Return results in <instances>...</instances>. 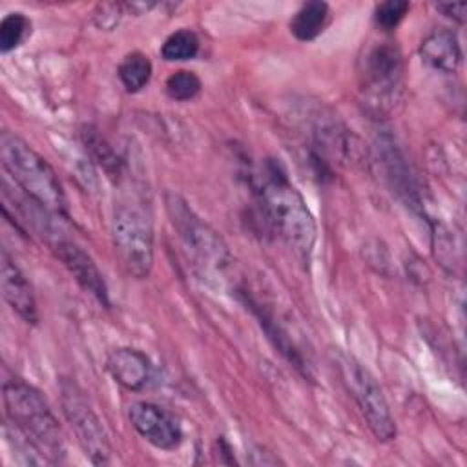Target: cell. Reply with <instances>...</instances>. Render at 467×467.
<instances>
[{
	"instance_id": "cell-1",
	"label": "cell",
	"mask_w": 467,
	"mask_h": 467,
	"mask_svg": "<svg viewBox=\"0 0 467 467\" xmlns=\"http://www.w3.org/2000/svg\"><path fill=\"white\" fill-rule=\"evenodd\" d=\"M263 213L277 235L292 248L301 263H308L316 244V221L303 195L290 182L285 168L266 159L254 181Z\"/></svg>"
},
{
	"instance_id": "cell-2",
	"label": "cell",
	"mask_w": 467,
	"mask_h": 467,
	"mask_svg": "<svg viewBox=\"0 0 467 467\" xmlns=\"http://www.w3.org/2000/svg\"><path fill=\"white\" fill-rule=\"evenodd\" d=\"M0 161L9 177L42 210L66 215L67 202L51 164L13 131L0 133Z\"/></svg>"
},
{
	"instance_id": "cell-3",
	"label": "cell",
	"mask_w": 467,
	"mask_h": 467,
	"mask_svg": "<svg viewBox=\"0 0 467 467\" xmlns=\"http://www.w3.org/2000/svg\"><path fill=\"white\" fill-rule=\"evenodd\" d=\"M2 392L9 423L35 443L47 462H60L62 431L42 392L22 379H5Z\"/></svg>"
},
{
	"instance_id": "cell-4",
	"label": "cell",
	"mask_w": 467,
	"mask_h": 467,
	"mask_svg": "<svg viewBox=\"0 0 467 467\" xmlns=\"http://www.w3.org/2000/svg\"><path fill=\"white\" fill-rule=\"evenodd\" d=\"M111 237L126 272L137 279L148 277L153 266V226L146 210L131 201L117 202Z\"/></svg>"
},
{
	"instance_id": "cell-5",
	"label": "cell",
	"mask_w": 467,
	"mask_h": 467,
	"mask_svg": "<svg viewBox=\"0 0 467 467\" xmlns=\"http://www.w3.org/2000/svg\"><path fill=\"white\" fill-rule=\"evenodd\" d=\"M164 204L171 226L199 265L206 270L221 272L230 263V252L223 237L181 195L168 192Z\"/></svg>"
},
{
	"instance_id": "cell-6",
	"label": "cell",
	"mask_w": 467,
	"mask_h": 467,
	"mask_svg": "<svg viewBox=\"0 0 467 467\" xmlns=\"http://www.w3.org/2000/svg\"><path fill=\"white\" fill-rule=\"evenodd\" d=\"M336 367L370 432L379 441H390L396 436V421L376 378L358 359L343 352L336 354Z\"/></svg>"
},
{
	"instance_id": "cell-7",
	"label": "cell",
	"mask_w": 467,
	"mask_h": 467,
	"mask_svg": "<svg viewBox=\"0 0 467 467\" xmlns=\"http://www.w3.org/2000/svg\"><path fill=\"white\" fill-rule=\"evenodd\" d=\"M361 91L368 104L376 109L390 108L400 91L403 80V58L394 42L372 44L361 58Z\"/></svg>"
},
{
	"instance_id": "cell-8",
	"label": "cell",
	"mask_w": 467,
	"mask_h": 467,
	"mask_svg": "<svg viewBox=\"0 0 467 467\" xmlns=\"http://www.w3.org/2000/svg\"><path fill=\"white\" fill-rule=\"evenodd\" d=\"M62 410L89 462L93 465H108L111 460L108 432L84 392L73 381L62 383Z\"/></svg>"
},
{
	"instance_id": "cell-9",
	"label": "cell",
	"mask_w": 467,
	"mask_h": 467,
	"mask_svg": "<svg viewBox=\"0 0 467 467\" xmlns=\"http://www.w3.org/2000/svg\"><path fill=\"white\" fill-rule=\"evenodd\" d=\"M376 155L381 166L383 179L390 192L412 212L423 213L420 190L416 184V177L410 170V164L398 146L396 139L389 131H381L376 139Z\"/></svg>"
},
{
	"instance_id": "cell-10",
	"label": "cell",
	"mask_w": 467,
	"mask_h": 467,
	"mask_svg": "<svg viewBox=\"0 0 467 467\" xmlns=\"http://www.w3.org/2000/svg\"><path fill=\"white\" fill-rule=\"evenodd\" d=\"M131 427L153 447L173 451L182 443V427L173 414L150 401H135L128 409Z\"/></svg>"
},
{
	"instance_id": "cell-11",
	"label": "cell",
	"mask_w": 467,
	"mask_h": 467,
	"mask_svg": "<svg viewBox=\"0 0 467 467\" xmlns=\"http://www.w3.org/2000/svg\"><path fill=\"white\" fill-rule=\"evenodd\" d=\"M49 246L62 261V265L69 270L73 279L102 306H109V294L104 275L99 270L97 263L91 259V255L75 241L60 237L58 234H53V239H49Z\"/></svg>"
},
{
	"instance_id": "cell-12",
	"label": "cell",
	"mask_w": 467,
	"mask_h": 467,
	"mask_svg": "<svg viewBox=\"0 0 467 467\" xmlns=\"http://www.w3.org/2000/svg\"><path fill=\"white\" fill-rule=\"evenodd\" d=\"M0 283L2 296L11 310L16 312L26 323H38V308L33 288L24 272L15 265L5 250H2L0 257Z\"/></svg>"
},
{
	"instance_id": "cell-13",
	"label": "cell",
	"mask_w": 467,
	"mask_h": 467,
	"mask_svg": "<svg viewBox=\"0 0 467 467\" xmlns=\"http://www.w3.org/2000/svg\"><path fill=\"white\" fill-rule=\"evenodd\" d=\"M106 368L119 385L133 392L146 389L151 379L150 358L131 347H119L111 350L106 359Z\"/></svg>"
},
{
	"instance_id": "cell-14",
	"label": "cell",
	"mask_w": 467,
	"mask_h": 467,
	"mask_svg": "<svg viewBox=\"0 0 467 467\" xmlns=\"http://www.w3.org/2000/svg\"><path fill=\"white\" fill-rule=\"evenodd\" d=\"M241 299L246 305V308L252 310V314L257 317L259 327L265 330L268 341L279 350V354L297 370L301 372L305 378H310V370H308V363L305 361L301 350L296 347V343L290 339V334L274 319V316L270 312H266L263 308V305H259L248 292L241 290Z\"/></svg>"
},
{
	"instance_id": "cell-15",
	"label": "cell",
	"mask_w": 467,
	"mask_h": 467,
	"mask_svg": "<svg viewBox=\"0 0 467 467\" xmlns=\"http://www.w3.org/2000/svg\"><path fill=\"white\" fill-rule=\"evenodd\" d=\"M421 60L434 71L452 73L460 66L462 47L456 33L447 27L432 29L420 44Z\"/></svg>"
},
{
	"instance_id": "cell-16",
	"label": "cell",
	"mask_w": 467,
	"mask_h": 467,
	"mask_svg": "<svg viewBox=\"0 0 467 467\" xmlns=\"http://www.w3.org/2000/svg\"><path fill=\"white\" fill-rule=\"evenodd\" d=\"M328 16H330L328 4L306 2L292 16L290 33L301 42H310L323 33V29L328 24Z\"/></svg>"
},
{
	"instance_id": "cell-17",
	"label": "cell",
	"mask_w": 467,
	"mask_h": 467,
	"mask_svg": "<svg viewBox=\"0 0 467 467\" xmlns=\"http://www.w3.org/2000/svg\"><path fill=\"white\" fill-rule=\"evenodd\" d=\"M151 71H153V67H151L150 58L139 51L126 55L117 69L119 78L128 93H137L142 88H146V84L151 78Z\"/></svg>"
},
{
	"instance_id": "cell-18",
	"label": "cell",
	"mask_w": 467,
	"mask_h": 467,
	"mask_svg": "<svg viewBox=\"0 0 467 467\" xmlns=\"http://www.w3.org/2000/svg\"><path fill=\"white\" fill-rule=\"evenodd\" d=\"M82 137H84L86 148L91 151V155L97 159V162L104 168L108 177L119 179L120 171H122V161L111 150V146L97 133V130H91V128H86L82 131Z\"/></svg>"
},
{
	"instance_id": "cell-19",
	"label": "cell",
	"mask_w": 467,
	"mask_h": 467,
	"mask_svg": "<svg viewBox=\"0 0 467 467\" xmlns=\"http://www.w3.org/2000/svg\"><path fill=\"white\" fill-rule=\"evenodd\" d=\"M199 53V38L190 29H179L171 33L161 47V55L168 62L192 60Z\"/></svg>"
},
{
	"instance_id": "cell-20",
	"label": "cell",
	"mask_w": 467,
	"mask_h": 467,
	"mask_svg": "<svg viewBox=\"0 0 467 467\" xmlns=\"http://www.w3.org/2000/svg\"><path fill=\"white\" fill-rule=\"evenodd\" d=\"M31 22L22 13H9L0 22V51L9 53L18 47L29 35Z\"/></svg>"
},
{
	"instance_id": "cell-21",
	"label": "cell",
	"mask_w": 467,
	"mask_h": 467,
	"mask_svg": "<svg viewBox=\"0 0 467 467\" xmlns=\"http://www.w3.org/2000/svg\"><path fill=\"white\" fill-rule=\"evenodd\" d=\"M201 91V78L188 69H179L171 73L166 80V93L170 99L186 102L199 95Z\"/></svg>"
},
{
	"instance_id": "cell-22",
	"label": "cell",
	"mask_w": 467,
	"mask_h": 467,
	"mask_svg": "<svg viewBox=\"0 0 467 467\" xmlns=\"http://www.w3.org/2000/svg\"><path fill=\"white\" fill-rule=\"evenodd\" d=\"M409 9L410 5L405 0H387L376 5L374 20L378 27H381L383 31H392L400 26V22L405 18Z\"/></svg>"
},
{
	"instance_id": "cell-23",
	"label": "cell",
	"mask_w": 467,
	"mask_h": 467,
	"mask_svg": "<svg viewBox=\"0 0 467 467\" xmlns=\"http://www.w3.org/2000/svg\"><path fill=\"white\" fill-rule=\"evenodd\" d=\"M436 9L445 15L447 18H452L460 24L465 22V11H467V4H436Z\"/></svg>"
}]
</instances>
